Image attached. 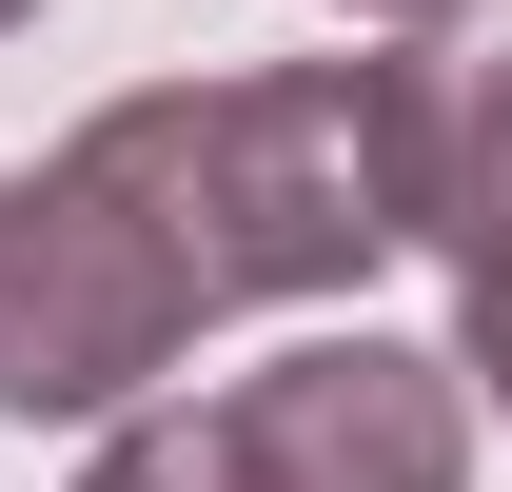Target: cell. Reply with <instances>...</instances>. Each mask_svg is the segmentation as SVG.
Segmentation results:
<instances>
[{"mask_svg": "<svg viewBox=\"0 0 512 492\" xmlns=\"http://www.w3.org/2000/svg\"><path fill=\"white\" fill-rule=\"evenodd\" d=\"M99 158L158 197L197 315H296V296H355L394 237V119H375V60H256V79H138L99 99Z\"/></svg>", "mask_w": 512, "mask_h": 492, "instance_id": "6da1fadb", "label": "cell"}, {"mask_svg": "<svg viewBox=\"0 0 512 492\" xmlns=\"http://www.w3.org/2000/svg\"><path fill=\"white\" fill-rule=\"evenodd\" d=\"M197 335H217V315H197L158 197H138L99 138L0 158V414H20V433H40V414H119V394H158Z\"/></svg>", "mask_w": 512, "mask_h": 492, "instance_id": "7a4b0ae2", "label": "cell"}, {"mask_svg": "<svg viewBox=\"0 0 512 492\" xmlns=\"http://www.w3.org/2000/svg\"><path fill=\"white\" fill-rule=\"evenodd\" d=\"M237 433L276 492H473V374L434 335H296L237 374Z\"/></svg>", "mask_w": 512, "mask_h": 492, "instance_id": "3957f363", "label": "cell"}, {"mask_svg": "<svg viewBox=\"0 0 512 492\" xmlns=\"http://www.w3.org/2000/svg\"><path fill=\"white\" fill-rule=\"evenodd\" d=\"M375 119H394V237L453 276L512 256V20H394Z\"/></svg>", "mask_w": 512, "mask_h": 492, "instance_id": "277c9868", "label": "cell"}, {"mask_svg": "<svg viewBox=\"0 0 512 492\" xmlns=\"http://www.w3.org/2000/svg\"><path fill=\"white\" fill-rule=\"evenodd\" d=\"M79 492H276V473H256L237 394H119L99 453H79Z\"/></svg>", "mask_w": 512, "mask_h": 492, "instance_id": "5b68a950", "label": "cell"}, {"mask_svg": "<svg viewBox=\"0 0 512 492\" xmlns=\"http://www.w3.org/2000/svg\"><path fill=\"white\" fill-rule=\"evenodd\" d=\"M453 374H473V414H512V256L453 276Z\"/></svg>", "mask_w": 512, "mask_h": 492, "instance_id": "8992f818", "label": "cell"}, {"mask_svg": "<svg viewBox=\"0 0 512 492\" xmlns=\"http://www.w3.org/2000/svg\"><path fill=\"white\" fill-rule=\"evenodd\" d=\"M335 20H512V0H335Z\"/></svg>", "mask_w": 512, "mask_h": 492, "instance_id": "52a82bcc", "label": "cell"}, {"mask_svg": "<svg viewBox=\"0 0 512 492\" xmlns=\"http://www.w3.org/2000/svg\"><path fill=\"white\" fill-rule=\"evenodd\" d=\"M20 20H40V0H0V40H20Z\"/></svg>", "mask_w": 512, "mask_h": 492, "instance_id": "ba28073f", "label": "cell"}]
</instances>
